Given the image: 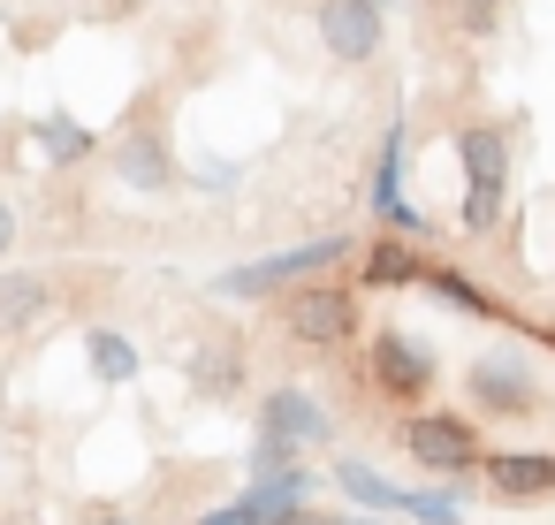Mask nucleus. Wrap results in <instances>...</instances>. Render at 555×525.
<instances>
[{
    "label": "nucleus",
    "instance_id": "obj_9",
    "mask_svg": "<svg viewBox=\"0 0 555 525\" xmlns=\"http://www.w3.org/2000/svg\"><path fill=\"white\" fill-rule=\"evenodd\" d=\"M312 31H320V54L343 69H365L388 47V24H380L373 0H312Z\"/></svg>",
    "mask_w": 555,
    "mask_h": 525
},
{
    "label": "nucleus",
    "instance_id": "obj_21",
    "mask_svg": "<svg viewBox=\"0 0 555 525\" xmlns=\"http://www.w3.org/2000/svg\"><path fill=\"white\" fill-rule=\"evenodd\" d=\"M198 525H259V517H251V510H244V502H221V510H206V517H198Z\"/></svg>",
    "mask_w": 555,
    "mask_h": 525
},
{
    "label": "nucleus",
    "instance_id": "obj_24",
    "mask_svg": "<svg viewBox=\"0 0 555 525\" xmlns=\"http://www.w3.org/2000/svg\"><path fill=\"white\" fill-rule=\"evenodd\" d=\"M9 252H16V206L0 199V259H9Z\"/></svg>",
    "mask_w": 555,
    "mask_h": 525
},
{
    "label": "nucleus",
    "instance_id": "obj_25",
    "mask_svg": "<svg viewBox=\"0 0 555 525\" xmlns=\"http://www.w3.org/2000/svg\"><path fill=\"white\" fill-rule=\"evenodd\" d=\"M343 525H388V517H373V510H365V517H343Z\"/></svg>",
    "mask_w": 555,
    "mask_h": 525
},
{
    "label": "nucleus",
    "instance_id": "obj_12",
    "mask_svg": "<svg viewBox=\"0 0 555 525\" xmlns=\"http://www.w3.org/2000/svg\"><path fill=\"white\" fill-rule=\"evenodd\" d=\"M418 244L411 236H373L358 252V290H418Z\"/></svg>",
    "mask_w": 555,
    "mask_h": 525
},
{
    "label": "nucleus",
    "instance_id": "obj_6",
    "mask_svg": "<svg viewBox=\"0 0 555 525\" xmlns=\"http://www.w3.org/2000/svg\"><path fill=\"white\" fill-rule=\"evenodd\" d=\"M282 335H289L297 350H343V343L358 335V290L335 282V274L282 290Z\"/></svg>",
    "mask_w": 555,
    "mask_h": 525
},
{
    "label": "nucleus",
    "instance_id": "obj_17",
    "mask_svg": "<svg viewBox=\"0 0 555 525\" xmlns=\"http://www.w3.org/2000/svg\"><path fill=\"white\" fill-rule=\"evenodd\" d=\"M335 487H343L350 502H365L373 517H396V510H403V495H411V487H396V479H380V472H373L365 457H335Z\"/></svg>",
    "mask_w": 555,
    "mask_h": 525
},
{
    "label": "nucleus",
    "instance_id": "obj_19",
    "mask_svg": "<svg viewBox=\"0 0 555 525\" xmlns=\"http://www.w3.org/2000/svg\"><path fill=\"white\" fill-rule=\"evenodd\" d=\"M403 510H411L418 525H456V517H464L456 495H434V487H426V495H403Z\"/></svg>",
    "mask_w": 555,
    "mask_h": 525
},
{
    "label": "nucleus",
    "instance_id": "obj_3",
    "mask_svg": "<svg viewBox=\"0 0 555 525\" xmlns=\"http://www.w3.org/2000/svg\"><path fill=\"white\" fill-rule=\"evenodd\" d=\"M456 168H464V229L487 236L509 199V130L502 123H464L456 130Z\"/></svg>",
    "mask_w": 555,
    "mask_h": 525
},
{
    "label": "nucleus",
    "instance_id": "obj_20",
    "mask_svg": "<svg viewBox=\"0 0 555 525\" xmlns=\"http://www.w3.org/2000/svg\"><path fill=\"white\" fill-rule=\"evenodd\" d=\"M77 525H145V517H138V510H122V502H92Z\"/></svg>",
    "mask_w": 555,
    "mask_h": 525
},
{
    "label": "nucleus",
    "instance_id": "obj_16",
    "mask_svg": "<svg viewBox=\"0 0 555 525\" xmlns=\"http://www.w3.org/2000/svg\"><path fill=\"white\" fill-rule=\"evenodd\" d=\"M31 145L47 153V168H85V161L100 153V138H92L85 123H69V115H39V123H31Z\"/></svg>",
    "mask_w": 555,
    "mask_h": 525
},
{
    "label": "nucleus",
    "instance_id": "obj_1",
    "mask_svg": "<svg viewBox=\"0 0 555 525\" xmlns=\"http://www.w3.org/2000/svg\"><path fill=\"white\" fill-rule=\"evenodd\" d=\"M100 153H107L115 183L145 191V199L183 191V161H176V130H168V92H160V85H145V92L115 115V130L100 138Z\"/></svg>",
    "mask_w": 555,
    "mask_h": 525
},
{
    "label": "nucleus",
    "instance_id": "obj_4",
    "mask_svg": "<svg viewBox=\"0 0 555 525\" xmlns=\"http://www.w3.org/2000/svg\"><path fill=\"white\" fill-rule=\"evenodd\" d=\"M365 381L380 404H403V411H426L434 388H441V358L411 335V328H380L365 343Z\"/></svg>",
    "mask_w": 555,
    "mask_h": 525
},
{
    "label": "nucleus",
    "instance_id": "obj_22",
    "mask_svg": "<svg viewBox=\"0 0 555 525\" xmlns=\"http://www.w3.org/2000/svg\"><path fill=\"white\" fill-rule=\"evenodd\" d=\"M282 525H343V510H312V502H297Z\"/></svg>",
    "mask_w": 555,
    "mask_h": 525
},
{
    "label": "nucleus",
    "instance_id": "obj_13",
    "mask_svg": "<svg viewBox=\"0 0 555 525\" xmlns=\"http://www.w3.org/2000/svg\"><path fill=\"white\" fill-rule=\"evenodd\" d=\"M47 305H54V282L47 274H24V267L0 274V335H31L47 320Z\"/></svg>",
    "mask_w": 555,
    "mask_h": 525
},
{
    "label": "nucleus",
    "instance_id": "obj_14",
    "mask_svg": "<svg viewBox=\"0 0 555 525\" xmlns=\"http://www.w3.org/2000/svg\"><path fill=\"white\" fill-rule=\"evenodd\" d=\"M85 366H92L100 388H130V381L145 373V350H138L122 328H92V335H85Z\"/></svg>",
    "mask_w": 555,
    "mask_h": 525
},
{
    "label": "nucleus",
    "instance_id": "obj_23",
    "mask_svg": "<svg viewBox=\"0 0 555 525\" xmlns=\"http://www.w3.org/2000/svg\"><path fill=\"white\" fill-rule=\"evenodd\" d=\"M145 9H153V0H100V16H107V24H122V16H145Z\"/></svg>",
    "mask_w": 555,
    "mask_h": 525
},
{
    "label": "nucleus",
    "instance_id": "obj_26",
    "mask_svg": "<svg viewBox=\"0 0 555 525\" xmlns=\"http://www.w3.org/2000/svg\"><path fill=\"white\" fill-rule=\"evenodd\" d=\"M373 9H380V16H388V0H373Z\"/></svg>",
    "mask_w": 555,
    "mask_h": 525
},
{
    "label": "nucleus",
    "instance_id": "obj_5",
    "mask_svg": "<svg viewBox=\"0 0 555 525\" xmlns=\"http://www.w3.org/2000/svg\"><path fill=\"white\" fill-rule=\"evenodd\" d=\"M396 441H403V457H411L418 472H441V479H472L479 457H487L472 411H403Z\"/></svg>",
    "mask_w": 555,
    "mask_h": 525
},
{
    "label": "nucleus",
    "instance_id": "obj_11",
    "mask_svg": "<svg viewBox=\"0 0 555 525\" xmlns=\"http://www.w3.org/2000/svg\"><path fill=\"white\" fill-rule=\"evenodd\" d=\"M479 487L494 502H540L555 495V449H494L479 457Z\"/></svg>",
    "mask_w": 555,
    "mask_h": 525
},
{
    "label": "nucleus",
    "instance_id": "obj_2",
    "mask_svg": "<svg viewBox=\"0 0 555 525\" xmlns=\"http://www.w3.org/2000/svg\"><path fill=\"white\" fill-rule=\"evenodd\" d=\"M350 259H358L350 236H320V244H289V252H274V259H244V267L214 274V290L236 297V305H259V297H282V290H297V282H320V274H335V267H350Z\"/></svg>",
    "mask_w": 555,
    "mask_h": 525
},
{
    "label": "nucleus",
    "instance_id": "obj_7",
    "mask_svg": "<svg viewBox=\"0 0 555 525\" xmlns=\"http://www.w3.org/2000/svg\"><path fill=\"white\" fill-rule=\"evenodd\" d=\"M335 419L320 411L312 388H267L259 411H251V457H312L327 449Z\"/></svg>",
    "mask_w": 555,
    "mask_h": 525
},
{
    "label": "nucleus",
    "instance_id": "obj_18",
    "mask_svg": "<svg viewBox=\"0 0 555 525\" xmlns=\"http://www.w3.org/2000/svg\"><path fill=\"white\" fill-rule=\"evenodd\" d=\"M509 9H517V0H449V31L472 39V47H487V39H502Z\"/></svg>",
    "mask_w": 555,
    "mask_h": 525
},
{
    "label": "nucleus",
    "instance_id": "obj_27",
    "mask_svg": "<svg viewBox=\"0 0 555 525\" xmlns=\"http://www.w3.org/2000/svg\"><path fill=\"white\" fill-rule=\"evenodd\" d=\"M547 350H555V328H547Z\"/></svg>",
    "mask_w": 555,
    "mask_h": 525
},
{
    "label": "nucleus",
    "instance_id": "obj_15",
    "mask_svg": "<svg viewBox=\"0 0 555 525\" xmlns=\"http://www.w3.org/2000/svg\"><path fill=\"white\" fill-rule=\"evenodd\" d=\"M418 290H426L434 305L472 312V320H509V312H502V297H487V290H479L472 274H456V267H434V259H426V267H418Z\"/></svg>",
    "mask_w": 555,
    "mask_h": 525
},
{
    "label": "nucleus",
    "instance_id": "obj_10",
    "mask_svg": "<svg viewBox=\"0 0 555 525\" xmlns=\"http://www.w3.org/2000/svg\"><path fill=\"white\" fill-rule=\"evenodd\" d=\"M244 373H251L244 335H229V328H198V335H191V350H183V381H191L198 404H236V396H244Z\"/></svg>",
    "mask_w": 555,
    "mask_h": 525
},
{
    "label": "nucleus",
    "instance_id": "obj_8",
    "mask_svg": "<svg viewBox=\"0 0 555 525\" xmlns=\"http://www.w3.org/2000/svg\"><path fill=\"white\" fill-rule=\"evenodd\" d=\"M464 396H472V411H487V419H540V381H532V366H525L517 350L472 358V366H464Z\"/></svg>",
    "mask_w": 555,
    "mask_h": 525
}]
</instances>
